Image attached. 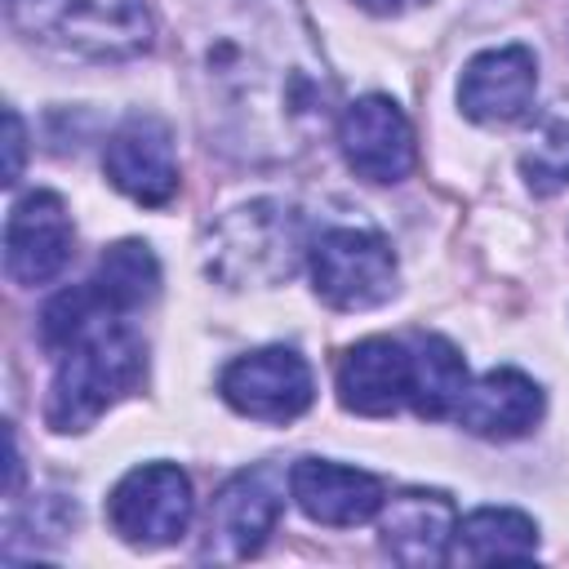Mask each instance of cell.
Here are the masks:
<instances>
[{
	"label": "cell",
	"mask_w": 569,
	"mask_h": 569,
	"mask_svg": "<svg viewBox=\"0 0 569 569\" xmlns=\"http://www.w3.org/2000/svg\"><path fill=\"white\" fill-rule=\"evenodd\" d=\"M9 22L62 53L129 58L151 44V18L142 0H4Z\"/></svg>",
	"instance_id": "obj_4"
},
{
	"label": "cell",
	"mask_w": 569,
	"mask_h": 569,
	"mask_svg": "<svg viewBox=\"0 0 569 569\" xmlns=\"http://www.w3.org/2000/svg\"><path fill=\"white\" fill-rule=\"evenodd\" d=\"M191 80L209 147L271 164L333 120V80L298 0H213L191 27Z\"/></svg>",
	"instance_id": "obj_1"
},
{
	"label": "cell",
	"mask_w": 569,
	"mask_h": 569,
	"mask_svg": "<svg viewBox=\"0 0 569 569\" xmlns=\"http://www.w3.org/2000/svg\"><path fill=\"white\" fill-rule=\"evenodd\" d=\"M378 533L391 560L400 565H445L453 542V502L440 489H400L378 511Z\"/></svg>",
	"instance_id": "obj_14"
},
{
	"label": "cell",
	"mask_w": 569,
	"mask_h": 569,
	"mask_svg": "<svg viewBox=\"0 0 569 569\" xmlns=\"http://www.w3.org/2000/svg\"><path fill=\"white\" fill-rule=\"evenodd\" d=\"M191 480L173 462H142L107 498V520L129 547H169L191 525Z\"/></svg>",
	"instance_id": "obj_6"
},
{
	"label": "cell",
	"mask_w": 569,
	"mask_h": 569,
	"mask_svg": "<svg viewBox=\"0 0 569 569\" xmlns=\"http://www.w3.org/2000/svg\"><path fill=\"white\" fill-rule=\"evenodd\" d=\"M102 169L116 191L129 200L160 209L178 191V156H173V133L156 116H129L102 147Z\"/></svg>",
	"instance_id": "obj_10"
},
{
	"label": "cell",
	"mask_w": 569,
	"mask_h": 569,
	"mask_svg": "<svg viewBox=\"0 0 569 569\" xmlns=\"http://www.w3.org/2000/svg\"><path fill=\"white\" fill-rule=\"evenodd\" d=\"M538 89V62L525 44L485 49L462 67L458 107L476 124H511L529 111Z\"/></svg>",
	"instance_id": "obj_12"
},
{
	"label": "cell",
	"mask_w": 569,
	"mask_h": 569,
	"mask_svg": "<svg viewBox=\"0 0 569 569\" xmlns=\"http://www.w3.org/2000/svg\"><path fill=\"white\" fill-rule=\"evenodd\" d=\"M89 284H93V293L111 311L129 316V311H138V307H147L156 298V289H160V262H156V253L142 240H120V244H111L98 258V271H93Z\"/></svg>",
	"instance_id": "obj_19"
},
{
	"label": "cell",
	"mask_w": 569,
	"mask_h": 569,
	"mask_svg": "<svg viewBox=\"0 0 569 569\" xmlns=\"http://www.w3.org/2000/svg\"><path fill=\"white\" fill-rule=\"evenodd\" d=\"M520 173L538 196L569 187V102H556L538 116L529 147L520 156Z\"/></svg>",
	"instance_id": "obj_20"
},
{
	"label": "cell",
	"mask_w": 569,
	"mask_h": 569,
	"mask_svg": "<svg viewBox=\"0 0 569 569\" xmlns=\"http://www.w3.org/2000/svg\"><path fill=\"white\" fill-rule=\"evenodd\" d=\"M307 240L302 218L280 200H253L231 209L204 244V267L231 289L244 284H280L298 271Z\"/></svg>",
	"instance_id": "obj_3"
},
{
	"label": "cell",
	"mask_w": 569,
	"mask_h": 569,
	"mask_svg": "<svg viewBox=\"0 0 569 569\" xmlns=\"http://www.w3.org/2000/svg\"><path fill=\"white\" fill-rule=\"evenodd\" d=\"M289 493L316 525H333V529L365 525L387 502V489L378 476L329 462V458H298L289 471Z\"/></svg>",
	"instance_id": "obj_13"
},
{
	"label": "cell",
	"mask_w": 569,
	"mask_h": 569,
	"mask_svg": "<svg viewBox=\"0 0 569 569\" xmlns=\"http://www.w3.org/2000/svg\"><path fill=\"white\" fill-rule=\"evenodd\" d=\"M311 280L333 311H369L396 293V253L378 231L333 227L311 244Z\"/></svg>",
	"instance_id": "obj_5"
},
{
	"label": "cell",
	"mask_w": 569,
	"mask_h": 569,
	"mask_svg": "<svg viewBox=\"0 0 569 569\" xmlns=\"http://www.w3.org/2000/svg\"><path fill=\"white\" fill-rule=\"evenodd\" d=\"M222 400L258 422H293L298 413H307L316 382L307 360L293 347H262L249 356H236L222 378H218Z\"/></svg>",
	"instance_id": "obj_8"
},
{
	"label": "cell",
	"mask_w": 569,
	"mask_h": 569,
	"mask_svg": "<svg viewBox=\"0 0 569 569\" xmlns=\"http://www.w3.org/2000/svg\"><path fill=\"white\" fill-rule=\"evenodd\" d=\"M360 9H369V13H396L405 0H356Z\"/></svg>",
	"instance_id": "obj_22"
},
{
	"label": "cell",
	"mask_w": 569,
	"mask_h": 569,
	"mask_svg": "<svg viewBox=\"0 0 569 569\" xmlns=\"http://www.w3.org/2000/svg\"><path fill=\"white\" fill-rule=\"evenodd\" d=\"M280 507H284V489L271 467L236 471L204 511L200 560H249L276 529Z\"/></svg>",
	"instance_id": "obj_7"
},
{
	"label": "cell",
	"mask_w": 569,
	"mask_h": 569,
	"mask_svg": "<svg viewBox=\"0 0 569 569\" xmlns=\"http://www.w3.org/2000/svg\"><path fill=\"white\" fill-rule=\"evenodd\" d=\"M71 218L53 191H31L4 222V271L18 284H49L71 258Z\"/></svg>",
	"instance_id": "obj_11"
},
{
	"label": "cell",
	"mask_w": 569,
	"mask_h": 569,
	"mask_svg": "<svg viewBox=\"0 0 569 569\" xmlns=\"http://www.w3.org/2000/svg\"><path fill=\"white\" fill-rule=\"evenodd\" d=\"M142 338L98 298V311L58 351V369L44 400V422L53 431H89L120 396L142 382Z\"/></svg>",
	"instance_id": "obj_2"
},
{
	"label": "cell",
	"mask_w": 569,
	"mask_h": 569,
	"mask_svg": "<svg viewBox=\"0 0 569 569\" xmlns=\"http://www.w3.org/2000/svg\"><path fill=\"white\" fill-rule=\"evenodd\" d=\"M538 551V525L511 507H480L462 525H453L449 565H493V560H529Z\"/></svg>",
	"instance_id": "obj_17"
},
{
	"label": "cell",
	"mask_w": 569,
	"mask_h": 569,
	"mask_svg": "<svg viewBox=\"0 0 569 569\" xmlns=\"http://www.w3.org/2000/svg\"><path fill=\"white\" fill-rule=\"evenodd\" d=\"M458 422L480 440H516L542 418V387L520 369H489L458 400Z\"/></svg>",
	"instance_id": "obj_16"
},
{
	"label": "cell",
	"mask_w": 569,
	"mask_h": 569,
	"mask_svg": "<svg viewBox=\"0 0 569 569\" xmlns=\"http://www.w3.org/2000/svg\"><path fill=\"white\" fill-rule=\"evenodd\" d=\"M338 400L360 418H387L409 400V347L365 338L338 360Z\"/></svg>",
	"instance_id": "obj_15"
},
{
	"label": "cell",
	"mask_w": 569,
	"mask_h": 569,
	"mask_svg": "<svg viewBox=\"0 0 569 569\" xmlns=\"http://www.w3.org/2000/svg\"><path fill=\"white\" fill-rule=\"evenodd\" d=\"M338 147L351 173H360L365 182H400L413 169V124L382 93H369L342 107Z\"/></svg>",
	"instance_id": "obj_9"
},
{
	"label": "cell",
	"mask_w": 569,
	"mask_h": 569,
	"mask_svg": "<svg viewBox=\"0 0 569 569\" xmlns=\"http://www.w3.org/2000/svg\"><path fill=\"white\" fill-rule=\"evenodd\" d=\"M467 391V365L440 333H422L409 347V405L418 418H445Z\"/></svg>",
	"instance_id": "obj_18"
},
{
	"label": "cell",
	"mask_w": 569,
	"mask_h": 569,
	"mask_svg": "<svg viewBox=\"0 0 569 569\" xmlns=\"http://www.w3.org/2000/svg\"><path fill=\"white\" fill-rule=\"evenodd\" d=\"M22 142H27V133H22V116L9 107V111H4V151H9V160H4V182H9V187H13L18 173H22V151H27Z\"/></svg>",
	"instance_id": "obj_21"
}]
</instances>
